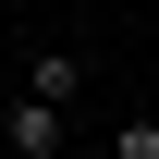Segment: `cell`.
Wrapping results in <instances>:
<instances>
[{
    "instance_id": "obj_1",
    "label": "cell",
    "mask_w": 159,
    "mask_h": 159,
    "mask_svg": "<svg viewBox=\"0 0 159 159\" xmlns=\"http://www.w3.org/2000/svg\"><path fill=\"white\" fill-rule=\"evenodd\" d=\"M0 147H12V159H61V147H74V110H49V98L12 86V98H0Z\"/></svg>"
},
{
    "instance_id": "obj_2",
    "label": "cell",
    "mask_w": 159,
    "mask_h": 159,
    "mask_svg": "<svg viewBox=\"0 0 159 159\" xmlns=\"http://www.w3.org/2000/svg\"><path fill=\"white\" fill-rule=\"evenodd\" d=\"M25 98L74 110V98H86V61H74V49H25Z\"/></svg>"
},
{
    "instance_id": "obj_3",
    "label": "cell",
    "mask_w": 159,
    "mask_h": 159,
    "mask_svg": "<svg viewBox=\"0 0 159 159\" xmlns=\"http://www.w3.org/2000/svg\"><path fill=\"white\" fill-rule=\"evenodd\" d=\"M110 159H159V110H135V122H122V135H110Z\"/></svg>"
}]
</instances>
